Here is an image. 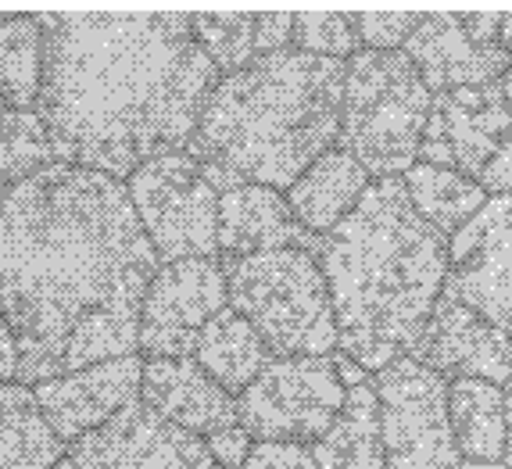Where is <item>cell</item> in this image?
<instances>
[{"instance_id":"cell-29","label":"cell","mask_w":512,"mask_h":469,"mask_svg":"<svg viewBox=\"0 0 512 469\" xmlns=\"http://www.w3.org/2000/svg\"><path fill=\"white\" fill-rule=\"evenodd\" d=\"M423 15L416 11H362V15H351V26H355V36L366 43V51H398L409 36L419 29Z\"/></svg>"},{"instance_id":"cell-4","label":"cell","mask_w":512,"mask_h":469,"mask_svg":"<svg viewBox=\"0 0 512 469\" xmlns=\"http://www.w3.org/2000/svg\"><path fill=\"white\" fill-rule=\"evenodd\" d=\"M348 61L298 47L222 76L190 144L219 194L258 183L291 190L341 137Z\"/></svg>"},{"instance_id":"cell-3","label":"cell","mask_w":512,"mask_h":469,"mask_svg":"<svg viewBox=\"0 0 512 469\" xmlns=\"http://www.w3.org/2000/svg\"><path fill=\"white\" fill-rule=\"evenodd\" d=\"M341 355L380 373L412 355L448 283V240L419 219L405 180H373L319 240Z\"/></svg>"},{"instance_id":"cell-36","label":"cell","mask_w":512,"mask_h":469,"mask_svg":"<svg viewBox=\"0 0 512 469\" xmlns=\"http://www.w3.org/2000/svg\"><path fill=\"white\" fill-rule=\"evenodd\" d=\"M505 419H509V448H505V466L512 469V380L505 384Z\"/></svg>"},{"instance_id":"cell-8","label":"cell","mask_w":512,"mask_h":469,"mask_svg":"<svg viewBox=\"0 0 512 469\" xmlns=\"http://www.w3.org/2000/svg\"><path fill=\"white\" fill-rule=\"evenodd\" d=\"M380 398L387 469H452L462 462L452 430V384L412 355L380 369L373 380Z\"/></svg>"},{"instance_id":"cell-6","label":"cell","mask_w":512,"mask_h":469,"mask_svg":"<svg viewBox=\"0 0 512 469\" xmlns=\"http://www.w3.org/2000/svg\"><path fill=\"white\" fill-rule=\"evenodd\" d=\"M434 94L405 51H359L344 76L337 147L376 180H402L419 162Z\"/></svg>"},{"instance_id":"cell-41","label":"cell","mask_w":512,"mask_h":469,"mask_svg":"<svg viewBox=\"0 0 512 469\" xmlns=\"http://www.w3.org/2000/svg\"><path fill=\"white\" fill-rule=\"evenodd\" d=\"M8 108H11V104H8V97L0 94V111H8Z\"/></svg>"},{"instance_id":"cell-21","label":"cell","mask_w":512,"mask_h":469,"mask_svg":"<svg viewBox=\"0 0 512 469\" xmlns=\"http://www.w3.org/2000/svg\"><path fill=\"white\" fill-rule=\"evenodd\" d=\"M319 469H387L384 427H380V398L376 387H348L341 416L312 444Z\"/></svg>"},{"instance_id":"cell-34","label":"cell","mask_w":512,"mask_h":469,"mask_svg":"<svg viewBox=\"0 0 512 469\" xmlns=\"http://www.w3.org/2000/svg\"><path fill=\"white\" fill-rule=\"evenodd\" d=\"M502 22H505V15H487V11H480V15H462V26H466L470 40L480 43V47H502Z\"/></svg>"},{"instance_id":"cell-13","label":"cell","mask_w":512,"mask_h":469,"mask_svg":"<svg viewBox=\"0 0 512 469\" xmlns=\"http://www.w3.org/2000/svg\"><path fill=\"white\" fill-rule=\"evenodd\" d=\"M512 133V111L502 86H462L434 94L427 137L419 147V162L441 165L480 180L502 140Z\"/></svg>"},{"instance_id":"cell-14","label":"cell","mask_w":512,"mask_h":469,"mask_svg":"<svg viewBox=\"0 0 512 469\" xmlns=\"http://www.w3.org/2000/svg\"><path fill=\"white\" fill-rule=\"evenodd\" d=\"M144 366L147 362L140 355L97 362V366H86L79 373L36 384L33 394L54 434L72 444L101 430L122 409L137 405L140 391H144Z\"/></svg>"},{"instance_id":"cell-11","label":"cell","mask_w":512,"mask_h":469,"mask_svg":"<svg viewBox=\"0 0 512 469\" xmlns=\"http://www.w3.org/2000/svg\"><path fill=\"white\" fill-rule=\"evenodd\" d=\"M444 294L512 337V194L487 205L448 240Z\"/></svg>"},{"instance_id":"cell-25","label":"cell","mask_w":512,"mask_h":469,"mask_svg":"<svg viewBox=\"0 0 512 469\" xmlns=\"http://www.w3.org/2000/svg\"><path fill=\"white\" fill-rule=\"evenodd\" d=\"M43 90L40 15H8L0 22V94L11 108L33 111Z\"/></svg>"},{"instance_id":"cell-35","label":"cell","mask_w":512,"mask_h":469,"mask_svg":"<svg viewBox=\"0 0 512 469\" xmlns=\"http://www.w3.org/2000/svg\"><path fill=\"white\" fill-rule=\"evenodd\" d=\"M11 376H18V344L8 319L0 312V384H8Z\"/></svg>"},{"instance_id":"cell-37","label":"cell","mask_w":512,"mask_h":469,"mask_svg":"<svg viewBox=\"0 0 512 469\" xmlns=\"http://www.w3.org/2000/svg\"><path fill=\"white\" fill-rule=\"evenodd\" d=\"M452 469H509L505 462H470V459H462L459 466H452Z\"/></svg>"},{"instance_id":"cell-24","label":"cell","mask_w":512,"mask_h":469,"mask_svg":"<svg viewBox=\"0 0 512 469\" xmlns=\"http://www.w3.org/2000/svg\"><path fill=\"white\" fill-rule=\"evenodd\" d=\"M402 180L419 219L427 222V226H434L444 240H452L487 205V197H491L480 187V180H470L462 172L441 169V165H427V162H416Z\"/></svg>"},{"instance_id":"cell-18","label":"cell","mask_w":512,"mask_h":469,"mask_svg":"<svg viewBox=\"0 0 512 469\" xmlns=\"http://www.w3.org/2000/svg\"><path fill=\"white\" fill-rule=\"evenodd\" d=\"M308 233L294 219L287 194L258 183L219 194V251L222 258H248L265 251L305 248ZM308 251V248H305Z\"/></svg>"},{"instance_id":"cell-26","label":"cell","mask_w":512,"mask_h":469,"mask_svg":"<svg viewBox=\"0 0 512 469\" xmlns=\"http://www.w3.org/2000/svg\"><path fill=\"white\" fill-rule=\"evenodd\" d=\"M58 165V147L40 111H0V190L33 180Z\"/></svg>"},{"instance_id":"cell-17","label":"cell","mask_w":512,"mask_h":469,"mask_svg":"<svg viewBox=\"0 0 512 469\" xmlns=\"http://www.w3.org/2000/svg\"><path fill=\"white\" fill-rule=\"evenodd\" d=\"M140 401L165 423L190 430L205 441L240 423L237 398L222 391L194 359H147Z\"/></svg>"},{"instance_id":"cell-9","label":"cell","mask_w":512,"mask_h":469,"mask_svg":"<svg viewBox=\"0 0 512 469\" xmlns=\"http://www.w3.org/2000/svg\"><path fill=\"white\" fill-rule=\"evenodd\" d=\"M348 387L337 373V359L298 355L273 359L255 384L237 398L240 427L258 441L316 444L341 416Z\"/></svg>"},{"instance_id":"cell-32","label":"cell","mask_w":512,"mask_h":469,"mask_svg":"<svg viewBox=\"0 0 512 469\" xmlns=\"http://www.w3.org/2000/svg\"><path fill=\"white\" fill-rule=\"evenodd\" d=\"M208 452H212V459L219 462L222 469H244V462H248L251 455V434L244 427H230V430H219V434L208 437Z\"/></svg>"},{"instance_id":"cell-31","label":"cell","mask_w":512,"mask_h":469,"mask_svg":"<svg viewBox=\"0 0 512 469\" xmlns=\"http://www.w3.org/2000/svg\"><path fill=\"white\" fill-rule=\"evenodd\" d=\"M255 47L258 58L262 54H280L294 47V15H283V11H262L255 26Z\"/></svg>"},{"instance_id":"cell-10","label":"cell","mask_w":512,"mask_h":469,"mask_svg":"<svg viewBox=\"0 0 512 469\" xmlns=\"http://www.w3.org/2000/svg\"><path fill=\"white\" fill-rule=\"evenodd\" d=\"M226 308L230 283L215 258L162 265L140 308V351L147 359H194L201 330Z\"/></svg>"},{"instance_id":"cell-2","label":"cell","mask_w":512,"mask_h":469,"mask_svg":"<svg viewBox=\"0 0 512 469\" xmlns=\"http://www.w3.org/2000/svg\"><path fill=\"white\" fill-rule=\"evenodd\" d=\"M40 119L58 162L129 180L162 154L190 151L219 86L194 15H40Z\"/></svg>"},{"instance_id":"cell-27","label":"cell","mask_w":512,"mask_h":469,"mask_svg":"<svg viewBox=\"0 0 512 469\" xmlns=\"http://www.w3.org/2000/svg\"><path fill=\"white\" fill-rule=\"evenodd\" d=\"M255 26L258 15H244V11H205L194 15V36L205 47V54L215 61L219 76H233V72L248 69L258 58L255 47Z\"/></svg>"},{"instance_id":"cell-5","label":"cell","mask_w":512,"mask_h":469,"mask_svg":"<svg viewBox=\"0 0 512 469\" xmlns=\"http://www.w3.org/2000/svg\"><path fill=\"white\" fill-rule=\"evenodd\" d=\"M230 308L258 330L276 359L337 355V316L319 258L305 248L222 258Z\"/></svg>"},{"instance_id":"cell-33","label":"cell","mask_w":512,"mask_h":469,"mask_svg":"<svg viewBox=\"0 0 512 469\" xmlns=\"http://www.w3.org/2000/svg\"><path fill=\"white\" fill-rule=\"evenodd\" d=\"M480 187H484L491 197L512 194V133L502 140V147L495 151V158L487 162L484 176H480Z\"/></svg>"},{"instance_id":"cell-15","label":"cell","mask_w":512,"mask_h":469,"mask_svg":"<svg viewBox=\"0 0 512 469\" xmlns=\"http://www.w3.org/2000/svg\"><path fill=\"white\" fill-rule=\"evenodd\" d=\"M412 359L441 373L444 380H491L505 387L512 380V337L444 294L412 348Z\"/></svg>"},{"instance_id":"cell-40","label":"cell","mask_w":512,"mask_h":469,"mask_svg":"<svg viewBox=\"0 0 512 469\" xmlns=\"http://www.w3.org/2000/svg\"><path fill=\"white\" fill-rule=\"evenodd\" d=\"M54 469H76V462H72V459H61V462H58V466H54Z\"/></svg>"},{"instance_id":"cell-23","label":"cell","mask_w":512,"mask_h":469,"mask_svg":"<svg viewBox=\"0 0 512 469\" xmlns=\"http://www.w3.org/2000/svg\"><path fill=\"white\" fill-rule=\"evenodd\" d=\"M452 430L459 455L470 462H505L509 419H505V387L491 380H452Z\"/></svg>"},{"instance_id":"cell-1","label":"cell","mask_w":512,"mask_h":469,"mask_svg":"<svg viewBox=\"0 0 512 469\" xmlns=\"http://www.w3.org/2000/svg\"><path fill=\"white\" fill-rule=\"evenodd\" d=\"M158 269L122 180L58 162L0 190V312L18 344V384L137 355Z\"/></svg>"},{"instance_id":"cell-30","label":"cell","mask_w":512,"mask_h":469,"mask_svg":"<svg viewBox=\"0 0 512 469\" xmlns=\"http://www.w3.org/2000/svg\"><path fill=\"white\" fill-rule=\"evenodd\" d=\"M244 469H319L312 444L294 441H258Z\"/></svg>"},{"instance_id":"cell-39","label":"cell","mask_w":512,"mask_h":469,"mask_svg":"<svg viewBox=\"0 0 512 469\" xmlns=\"http://www.w3.org/2000/svg\"><path fill=\"white\" fill-rule=\"evenodd\" d=\"M502 47L512 54V15H505V22H502Z\"/></svg>"},{"instance_id":"cell-19","label":"cell","mask_w":512,"mask_h":469,"mask_svg":"<svg viewBox=\"0 0 512 469\" xmlns=\"http://www.w3.org/2000/svg\"><path fill=\"white\" fill-rule=\"evenodd\" d=\"M369 187H373V183H369V172L362 169L348 151L330 147V151L287 190V201H291V212H294V219L301 222V230L326 237V233L337 230V226L359 208L362 194H366Z\"/></svg>"},{"instance_id":"cell-22","label":"cell","mask_w":512,"mask_h":469,"mask_svg":"<svg viewBox=\"0 0 512 469\" xmlns=\"http://www.w3.org/2000/svg\"><path fill=\"white\" fill-rule=\"evenodd\" d=\"M65 441L51 430L40 401L22 384H0V469H54Z\"/></svg>"},{"instance_id":"cell-38","label":"cell","mask_w":512,"mask_h":469,"mask_svg":"<svg viewBox=\"0 0 512 469\" xmlns=\"http://www.w3.org/2000/svg\"><path fill=\"white\" fill-rule=\"evenodd\" d=\"M498 86H502V94H505V104H509V111H512V65L505 69V76L498 79Z\"/></svg>"},{"instance_id":"cell-12","label":"cell","mask_w":512,"mask_h":469,"mask_svg":"<svg viewBox=\"0 0 512 469\" xmlns=\"http://www.w3.org/2000/svg\"><path fill=\"white\" fill-rule=\"evenodd\" d=\"M76 469H222L205 437L165 423L144 401L69 444Z\"/></svg>"},{"instance_id":"cell-20","label":"cell","mask_w":512,"mask_h":469,"mask_svg":"<svg viewBox=\"0 0 512 469\" xmlns=\"http://www.w3.org/2000/svg\"><path fill=\"white\" fill-rule=\"evenodd\" d=\"M273 359L276 355L265 348V341L258 337L255 326L244 316H237L233 308L219 312V316L201 330L197 351H194L197 366L205 369L222 391H230L233 398H240V394L248 391Z\"/></svg>"},{"instance_id":"cell-7","label":"cell","mask_w":512,"mask_h":469,"mask_svg":"<svg viewBox=\"0 0 512 469\" xmlns=\"http://www.w3.org/2000/svg\"><path fill=\"white\" fill-rule=\"evenodd\" d=\"M126 190L162 265L219 255V190L190 151L147 162Z\"/></svg>"},{"instance_id":"cell-16","label":"cell","mask_w":512,"mask_h":469,"mask_svg":"<svg viewBox=\"0 0 512 469\" xmlns=\"http://www.w3.org/2000/svg\"><path fill=\"white\" fill-rule=\"evenodd\" d=\"M405 54L430 94H448L462 86H491L512 65V54L505 47L473 43L462 26V15H423L419 29L405 43Z\"/></svg>"},{"instance_id":"cell-28","label":"cell","mask_w":512,"mask_h":469,"mask_svg":"<svg viewBox=\"0 0 512 469\" xmlns=\"http://www.w3.org/2000/svg\"><path fill=\"white\" fill-rule=\"evenodd\" d=\"M294 47L316 58L351 61L359 54V36L351 26V15L305 11V15H294Z\"/></svg>"}]
</instances>
